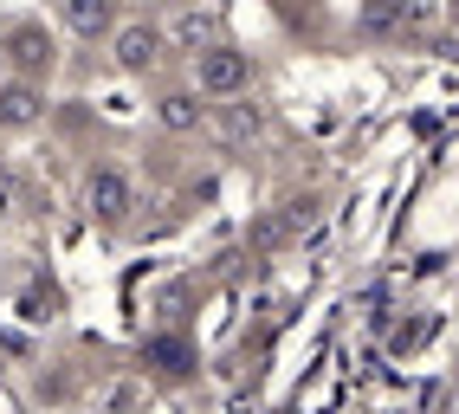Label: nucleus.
<instances>
[{"instance_id":"nucleus-11","label":"nucleus","mask_w":459,"mask_h":414,"mask_svg":"<svg viewBox=\"0 0 459 414\" xmlns=\"http://www.w3.org/2000/svg\"><path fill=\"white\" fill-rule=\"evenodd\" d=\"M0 78H7V52H0Z\"/></svg>"},{"instance_id":"nucleus-1","label":"nucleus","mask_w":459,"mask_h":414,"mask_svg":"<svg viewBox=\"0 0 459 414\" xmlns=\"http://www.w3.org/2000/svg\"><path fill=\"white\" fill-rule=\"evenodd\" d=\"M195 78H201L207 98H239L253 84V58L239 46H201L195 52Z\"/></svg>"},{"instance_id":"nucleus-10","label":"nucleus","mask_w":459,"mask_h":414,"mask_svg":"<svg viewBox=\"0 0 459 414\" xmlns=\"http://www.w3.org/2000/svg\"><path fill=\"white\" fill-rule=\"evenodd\" d=\"M304 227H317V201H291V214H285V233H304Z\"/></svg>"},{"instance_id":"nucleus-4","label":"nucleus","mask_w":459,"mask_h":414,"mask_svg":"<svg viewBox=\"0 0 459 414\" xmlns=\"http://www.w3.org/2000/svg\"><path fill=\"white\" fill-rule=\"evenodd\" d=\"M84 207L98 214L104 227H117V220H130V182L117 168H91V182H84Z\"/></svg>"},{"instance_id":"nucleus-8","label":"nucleus","mask_w":459,"mask_h":414,"mask_svg":"<svg viewBox=\"0 0 459 414\" xmlns=\"http://www.w3.org/2000/svg\"><path fill=\"white\" fill-rule=\"evenodd\" d=\"M156 110H162L169 130H195V124H201V98H195V91H169Z\"/></svg>"},{"instance_id":"nucleus-9","label":"nucleus","mask_w":459,"mask_h":414,"mask_svg":"<svg viewBox=\"0 0 459 414\" xmlns=\"http://www.w3.org/2000/svg\"><path fill=\"white\" fill-rule=\"evenodd\" d=\"M149 357H156L169 375H181V369H188V349H181L175 337H156V343H149Z\"/></svg>"},{"instance_id":"nucleus-2","label":"nucleus","mask_w":459,"mask_h":414,"mask_svg":"<svg viewBox=\"0 0 459 414\" xmlns=\"http://www.w3.org/2000/svg\"><path fill=\"white\" fill-rule=\"evenodd\" d=\"M0 52H7V65H13L20 78H52V65H58V46H52L46 26H13Z\"/></svg>"},{"instance_id":"nucleus-3","label":"nucleus","mask_w":459,"mask_h":414,"mask_svg":"<svg viewBox=\"0 0 459 414\" xmlns=\"http://www.w3.org/2000/svg\"><path fill=\"white\" fill-rule=\"evenodd\" d=\"M39 116H46L39 78H0V124H7V130H33Z\"/></svg>"},{"instance_id":"nucleus-6","label":"nucleus","mask_w":459,"mask_h":414,"mask_svg":"<svg viewBox=\"0 0 459 414\" xmlns=\"http://www.w3.org/2000/svg\"><path fill=\"white\" fill-rule=\"evenodd\" d=\"M58 13H65V26H72L78 39H98V33H110L117 0H58Z\"/></svg>"},{"instance_id":"nucleus-5","label":"nucleus","mask_w":459,"mask_h":414,"mask_svg":"<svg viewBox=\"0 0 459 414\" xmlns=\"http://www.w3.org/2000/svg\"><path fill=\"white\" fill-rule=\"evenodd\" d=\"M162 52V33H156V26H124V33H117V46H110V58H117V65H124V72H149V58H156Z\"/></svg>"},{"instance_id":"nucleus-7","label":"nucleus","mask_w":459,"mask_h":414,"mask_svg":"<svg viewBox=\"0 0 459 414\" xmlns=\"http://www.w3.org/2000/svg\"><path fill=\"white\" fill-rule=\"evenodd\" d=\"M213 124H221L227 142H247V136H259V110H253V104H221Z\"/></svg>"}]
</instances>
